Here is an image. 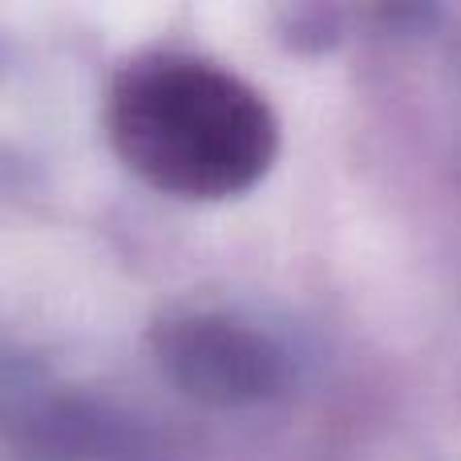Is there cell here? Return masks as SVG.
<instances>
[{
	"label": "cell",
	"instance_id": "obj_1",
	"mask_svg": "<svg viewBox=\"0 0 461 461\" xmlns=\"http://www.w3.org/2000/svg\"><path fill=\"white\" fill-rule=\"evenodd\" d=\"M110 138L130 170L178 199H230L267 175L279 126L259 89L199 57L130 65L110 97Z\"/></svg>",
	"mask_w": 461,
	"mask_h": 461
},
{
	"label": "cell",
	"instance_id": "obj_2",
	"mask_svg": "<svg viewBox=\"0 0 461 461\" xmlns=\"http://www.w3.org/2000/svg\"><path fill=\"white\" fill-rule=\"evenodd\" d=\"M158 365L186 397L207 405H259L287 384V357L271 336L219 312L167 320L158 328Z\"/></svg>",
	"mask_w": 461,
	"mask_h": 461
}]
</instances>
